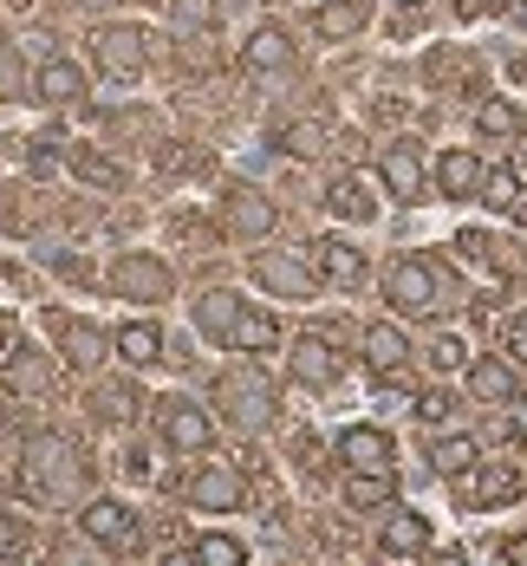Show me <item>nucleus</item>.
Here are the masks:
<instances>
[{
  "mask_svg": "<svg viewBox=\"0 0 527 566\" xmlns=\"http://www.w3.org/2000/svg\"><path fill=\"white\" fill-rule=\"evenodd\" d=\"M222 222H229V234H241V241H261V234H274V222H281V209L261 196V189H247V182H234L229 196H222Z\"/></svg>",
  "mask_w": 527,
  "mask_h": 566,
  "instance_id": "10",
  "label": "nucleus"
},
{
  "mask_svg": "<svg viewBox=\"0 0 527 566\" xmlns=\"http://www.w3.org/2000/svg\"><path fill=\"white\" fill-rule=\"evenodd\" d=\"M436 189H443L450 202H468V196H482V189H488V170H482V157H475V150H443V164H436Z\"/></svg>",
  "mask_w": 527,
  "mask_h": 566,
  "instance_id": "16",
  "label": "nucleus"
},
{
  "mask_svg": "<svg viewBox=\"0 0 527 566\" xmlns=\"http://www.w3.org/2000/svg\"><path fill=\"white\" fill-rule=\"evenodd\" d=\"M215 403H222V417H229L234 430H247V437L274 423V385H267L254 365L222 371V378H215Z\"/></svg>",
  "mask_w": 527,
  "mask_h": 566,
  "instance_id": "3",
  "label": "nucleus"
},
{
  "mask_svg": "<svg viewBox=\"0 0 527 566\" xmlns=\"http://www.w3.org/2000/svg\"><path fill=\"white\" fill-rule=\"evenodd\" d=\"M98 72L117 78V85L144 78V33H137V27H105V33H98Z\"/></svg>",
  "mask_w": 527,
  "mask_h": 566,
  "instance_id": "12",
  "label": "nucleus"
},
{
  "mask_svg": "<svg viewBox=\"0 0 527 566\" xmlns=\"http://www.w3.org/2000/svg\"><path fill=\"white\" fill-rule=\"evenodd\" d=\"M475 462H482V443H475V437H463V430L430 443V469H436V475H463V469H475Z\"/></svg>",
  "mask_w": 527,
  "mask_h": 566,
  "instance_id": "25",
  "label": "nucleus"
},
{
  "mask_svg": "<svg viewBox=\"0 0 527 566\" xmlns=\"http://www.w3.org/2000/svg\"><path fill=\"white\" fill-rule=\"evenodd\" d=\"M287 365H293V378H299V385H313V391H333V385H339V358H333V345L319 339V333L293 339Z\"/></svg>",
  "mask_w": 527,
  "mask_h": 566,
  "instance_id": "15",
  "label": "nucleus"
},
{
  "mask_svg": "<svg viewBox=\"0 0 527 566\" xmlns=\"http://www.w3.org/2000/svg\"><path fill=\"white\" fill-rule=\"evenodd\" d=\"M515 196H521V176H515V170H495V176H488V202H495L502 216H508V202H515Z\"/></svg>",
  "mask_w": 527,
  "mask_h": 566,
  "instance_id": "37",
  "label": "nucleus"
},
{
  "mask_svg": "<svg viewBox=\"0 0 527 566\" xmlns=\"http://www.w3.org/2000/svg\"><path fill=\"white\" fill-rule=\"evenodd\" d=\"M157 7H164V20L176 33H209L222 20V0H157Z\"/></svg>",
  "mask_w": 527,
  "mask_h": 566,
  "instance_id": "26",
  "label": "nucleus"
},
{
  "mask_svg": "<svg viewBox=\"0 0 527 566\" xmlns=\"http://www.w3.org/2000/svg\"><path fill=\"white\" fill-rule=\"evenodd\" d=\"M33 554V521L27 514H0V560H27Z\"/></svg>",
  "mask_w": 527,
  "mask_h": 566,
  "instance_id": "31",
  "label": "nucleus"
},
{
  "mask_svg": "<svg viewBox=\"0 0 527 566\" xmlns=\"http://www.w3.org/2000/svg\"><path fill=\"white\" fill-rule=\"evenodd\" d=\"M468 391L482 397V403H515L521 397V371L502 365V358H475L468 365Z\"/></svg>",
  "mask_w": 527,
  "mask_h": 566,
  "instance_id": "20",
  "label": "nucleus"
},
{
  "mask_svg": "<svg viewBox=\"0 0 527 566\" xmlns=\"http://www.w3.org/2000/svg\"><path fill=\"white\" fill-rule=\"evenodd\" d=\"M98 333H92V326H65V365H72V371H85V365H98Z\"/></svg>",
  "mask_w": 527,
  "mask_h": 566,
  "instance_id": "34",
  "label": "nucleus"
},
{
  "mask_svg": "<svg viewBox=\"0 0 527 566\" xmlns=\"http://www.w3.org/2000/svg\"><path fill=\"white\" fill-rule=\"evenodd\" d=\"M358 27H365V7H358V0H326V7L313 13V33H319V40H351Z\"/></svg>",
  "mask_w": 527,
  "mask_h": 566,
  "instance_id": "27",
  "label": "nucleus"
},
{
  "mask_svg": "<svg viewBox=\"0 0 527 566\" xmlns=\"http://www.w3.org/2000/svg\"><path fill=\"white\" fill-rule=\"evenodd\" d=\"M384 300H391L404 319H430V313L443 306V281H436V268H430V261H417V254H410V261H398V268L384 274Z\"/></svg>",
  "mask_w": 527,
  "mask_h": 566,
  "instance_id": "4",
  "label": "nucleus"
},
{
  "mask_svg": "<svg viewBox=\"0 0 527 566\" xmlns=\"http://www.w3.org/2000/svg\"><path fill=\"white\" fill-rule=\"evenodd\" d=\"M430 547V521L417 509H398L384 521V534H378V554H391V560H404V554H423Z\"/></svg>",
  "mask_w": 527,
  "mask_h": 566,
  "instance_id": "21",
  "label": "nucleus"
},
{
  "mask_svg": "<svg viewBox=\"0 0 527 566\" xmlns=\"http://www.w3.org/2000/svg\"><path fill=\"white\" fill-rule=\"evenodd\" d=\"M384 502H391V475H371V469L346 475V509H384Z\"/></svg>",
  "mask_w": 527,
  "mask_h": 566,
  "instance_id": "28",
  "label": "nucleus"
},
{
  "mask_svg": "<svg viewBox=\"0 0 527 566\" xmlns=\"http://www.w3.org/2000/svg\"><path fill=\"white\" fill-rule=\"evenodd\" d=\"M326 209L346 216V222H371V216H378L371 182H365V176H333V182H326Z\"/></svg>",
  "mask_w": 527,
  "mask_h": 566,
  "instance_id": "23",
  "label": "nucleus"
},
{
  "mask_svg": "<svg viewBox=\"0 0 527 566\" xmlns=\"http://www.w3.org/2000/svg\"><path fill=\"white\" fill-rule=\"evenodd\" d=\"M124 475H137V482H144V475H150V455L137 450V443H130V450H124Z\"/></svg>",
  "mask_w": 527,
  "mask_h": 566,
  "instance_id": "41",
  "label": "nucleus"
},
{
  "mask_svg": "<svg viewBox=\"0 0 527 566\" xmlns=\"http://www.w3.org/2000/svg\"><path fill=\"white\" fill-rule=\"evenodd\" d=\"M410 358V339L404 326H391V319H378V326H365V365L371 371H398Z\"/></svg>",
  "mask_w": 527,
  "mask_h": 566,
  "instance_id": "24",
  "label": "nucleus"
},
{
  "mask_svg": "<svg viewBox=\"0 0 527 566\" xmlns=\"http://www.w3.org/2000/svg\"><path fill=\"white\" fill-rule=\"evenodd\" d=\"M78 527L98 541V547H112V554H137V514L124 509V502H112V495H98V502H85V514H78Z\"/></svg>",
  "mask_w": 527,
  "mask_h": 566,
  "instance_id": "7",
  "label": "nucleus"
},
{
  "mask_svg": "<svg viewBox=\"0 0 527 566\" xmlns=\"http://www.w3.org/2000/svg\"><path fill=\"white\" fill-rule=\"evenodd\" d=\"M65 170L78 176V182H98V189H117V182H124V170H117L112 157H98V150H72Z\"/></svg>",
  "mask_w": 527,
  "mask_h": 566,
  "instance_id": "29",
  "label": "nucleus"
},
{
  "mask_svg": "<svg viewBox=\"0 0 527 566\" xmlns=\"http://www.w3.org/2000/svg\"><path fill=\"white\" fill-rule=\"evenodd\" d=\"M72 7H85V13H105V7H117V0H72Z\"/></svg>",
  "mask_w": 527,
  "mask_h": 566,
  "instance_id": "44",
  "label": "nucleus"
},
{
  "mask_svg": "<svg viewBox=\"0 0 527 566\" xmlns=\"http://www.w3.org/2000/svg\"><path fill=\"white\" fill-rule=\"evenodd\" d=\"M475 130H482V137H521V112H515L508 98H488V105L475 112Z\"/></svg>",
  "mask_w": 527,
  "mask_h": 566,
  "instance_id": "30",
  "label": "nucleus"
},
{
  "mask_svg": "<svg viewBox=\"0 0 527 566\" xmlns=\"http://www.w3.org/2000/svg\"><path fill=\"white\" fill-rule=\"evenodd\" d=\"M33 92H40L46 105H72V98H85V72H78L72 59H46V65L33 72Z\"/></svg>",
  "mask_w": 527,
  "mask_h": 566,
  "instance_id": "22",
  "label": "nucleus"
},
{
  "mask_svg": "<svg viewBox=\"0 0 527 566\" xmlns=\"http://www.w3.org/2000/svg\"><path fill=\"white\" fill-rule=\"evenodd\" d=\"M254 281L281 300H313L319 293V268L299 261V254H254Z\"/></svg>",
  "mask_w": 527,
  "mask_h": 566,
  "instance_id": "9",
  "label": "nucleus"
},
{
  "mask_svg": "<svg viewBox=\"0 0 527 566\" xmlns=\"http://www.w3.org/2000/svg\"><path fill=\"white\" fill-rule=\"evenodd\" d=\"M417 417H423V423H443V417H450V397H443V391H423V397H417Z\"/></svg>",
  "mask_w": 527,
  "mask_h": 566,
  "instance_id": "40",
  "label": "nucleus"
},
{
  "mask_svg": "<svg viewBox=\"0 0 527 566\" xmlns=\"http://www.w3.org/2000/svg\"><path fill=\"white\" fill-rule=\"evenodd\" d=\"M456 13H463V20H475V13H482V0H456Z\"/></svg>",
  "mask_w": 527,
  "mask_h": 566,
  "instance_id": "45",
  "label": "nucleus"
},
{
  "mask_svg": "<svg viewBox=\"0 0 527 566\" xmlns=\"http://www.w3.org/2000/svg\"><path fill=\"white\" fill-rule=\"evenodd\" d=\"M112 286L124 293V300H150V306H157V300H170L176 281H170V268H164L157 254H124V261L112 268Z\"/></svg>",
  "mask_w": 527,
  "mask_h": 566,
  "instance_id": "11",
  "label": "nucleus"
},
{
  "mask_svg": "<svg viewBox=\"0 0 527 566\" xmlns=\"http://www.w3.org/2000/svg\"><path fill=\"white\" fill-rule=\"evenodd\" d=\"M339 462H346V469H371V475H391V469H398V450H391L384 430L351 423L346 437H339Z\"/></svg>",
  "mask_w": 527,
  "mask_h": 566,
  "instance_id": "13",
  "label": "nucleus"
},
{
  "mask_svg": "<svg viewBox=\"0 0 527 566\" xmlns=\"http://www.w3.org/2000/svg\"><path fill=\"white\" fill-rule=\"evenodd\" d=\"M456 248H463V254H468V261H475V268H502V261H495L502 248H495L488 234H475V228H468V234H463V241H456Z\"/></svg>",
  "mask_w": 527,
  "mask_h": 566,
  "instance_id": "38",
  "label": "nucleus"
},
{
  "mask_svg": "<svg viewBox=\"0 0 527 566\" xmlns=\"http://www.w3.org/2000/svg\"><path fill=\"white\" fill-rule=\"evenodd\" d=\"M391 27H398V33H417V27H423V7H398V20H391Z\"/></svg>",
  "mask_w": 527,
  "mask_h": 566,
  "instance_id": "42",
  "label": "nucleus"
},
{
  "mask_svg": "<svg viewBox=\"0 0 527 566\" xmlns=\"http://www.w3.org/2000/svg\"><path fill=\"white\" fill-rule=\"evenodd\" d=\"M78 482H85V455L72 450L59 430L27 437V450H20V489H27V502H72Z\"/></svg>",
  "mask_w": 527,
  "mask_h": 566,
  "instance_id": "2",
  "label": "nucleus"
},
{
  "mask_svg": "<svg viewBox=\"0 0 527 566\" xmlns=\"http://www.w3.org/2000/svg\"><path fill=\"white\" fill-rule=\"evenodd\" d=\"M306 254H313L319 281H333V286H358V281H365V254L346 248V241H333V234H326V241H313Z\"/></svg>",
  "mask_w": 527,
  "mask_h": 566,
  "instance_id": "18",
  "label": "nucleus"
},
{
  "mask_svg": "<svg viewBox=\"0 0 527 566\" xmlns=\"http://www.w3.org/2000/svg\"><path fill=\"white\" fill-rule=\"evenodd\" d=\"M508 216H515V222L527 228V189H521V196H515V202H508Z\"/></svg>",
  "mask_w": 527,
  "mask_h": 566,
  "instance_id": "43",
  "label": "nucleus"
},
{
  "mask_svg": "<svg viewBox=\"0 0 527 566\" xmlns=\"http://www.w3.org/2000/svg\"><path fill=\"white\" fill-rule=\"evenodd\" d=\"M189 509H202V514H234L241 509V495H247V482H241V469L234 462H209V469H196L189 475Z\"/></svg>",
  "mask_w": 527,
  "mask_h": 566,
  "instance_id": "6",
  "label": "nucleus"
},
{
  "mask_svg": "<svg viewBox=\"0 0 527 566\" xmlns=\"http://www.w3.org/2000/svg\"><path fill=\"white\" fill-rule=\"evenodd\" d=\"M281 144H287V157H319L326 150V124H313V117H299L281 130Z\"/></svg>",
  "mask_w": 527,
  "mask_h": 566,
  "instance_id": "33",
  "label": "nucleus"
},
{
  "mask_svg": "<svg viewBox=\"0 0 527 566\" xmlns=\"http://www.w3.org/2000/svg\"><path fill=\"white\" fill-rule=\"evenodd\" d=\"M92 403H98V417H130V410H137V391H130V385H98Z\"/></svg>",
  "mask_w": 527,
  "mask_h": 566,
  "instance_id": "35",
  "label": "nucleus"
},
{
  "mask_svg": "<svg viewBox=\"0 0 527 566\" xmlns=\"http://www.w3.org/2000/svg\"><path fill=\"white\" fill-rule=\"evenodd\" d=\"M241 65H247V72H261V78H267V72H287V65H293L287 27H254V33H247V46H241Z\"/></svg>",
  "mask_w": 527,
  "mask_h": 566,
  "instance_id": "17",
  "label": "nucleus"
},
{
  "mask_svg": "<svg viewBox=\"0 0 527 566\" xmlns=\"http://www.w3.org/2000/svg\"><path fill=\"white\" fill-rule=\"evenodd\" d=\"M196 326H202L215 345H229V352H274V345H281L274 313L247 306V300H241V293H229V286L202 293V306H196Z\"/></svg>",
  "mask_w": 527,
  "mask_h": 566,
  "instance_id": "1",
  "label": "nucleus"
},
{
  "mask_svg": "<svg viewBox=\"0 0 527 566\" xmlns=\"http://www.w3.org/2000/svg\"><path fill=\"white\" fill-rule=\"evenodd\" d=\"M502 345H508V358H515V365H527V306L502 326Z\"/></svg>",
  "mask_w": 527,
  "mask_h": 566,
  "instance_id": "39",
  "label": "nucleus"
},
{
  "mask_svg": "<svg viewBox=\"0 0 527 566\" xmlns=\"http://www.w3.org/2000/svg\"><path fill=\"white\" fill-rule=\"evenodd\" d=\"M157 437L182 455H202L215 443V423H209V410H202L196 397L176 391V397H157Z\"/></svg>",
  "mask_w": 527,
  "mask_h": 566,
  "instance_id": "5",
  "label": "nucleus"
},
{
  "mask_svg": "<svg viewBox=\"0 0 527 566\" xmlns=\"http://www.w3.org/2000/svg\"><path fill=\"white\" fill-rule=\"evenodd\" d=\"M463 358H468V352H463L456 333H436V339H430V365H436V371H456Z\"/></svg>",
  "mask_w": 527,
  "mask_h": 566,
  "instance_id": "36",
  "label": "nucleus"
},
{
  "mask_svg": "<svg viewBox=\"0 0 527 566\" xmlns=\"http://www.w3.org/2000/svg\"><path fill=\"white\" fill-rule=\"evenodd\" d=\"M515 176H521V182H527V144H521V150H515Z\"/></svg>",
  "mask_w": 527,
  "mask_h": 566,
  "instance_id": "46",
  "label": "nucleus"
},
{
  "mask_svg": "<svg viewBox=\"0 0 527 566\" xmlns=\"http://www.w3.org/2000/svg\"><path fill=\"white\" fill-rule=\"evenodd\" d=\"M112 352L130 365V371H144V365H164V333H157L150 319H130V326H117V333H112Z\"/></svg>",
  "mask_w": 527,
  "mask_h": 566,
  "instance_id": "19",
  "label": "nucleus"
},
{
  "mask_svg": "<svg viewBox=\"0 0 527 566\" xmlns=\"http://www.w3.org/2000/svg\"><path fill=\"white\" fill-rule=\"evenodd\" d=\"M189 554H196V560H209V566H241V560H247V547H241L234 534H202Z\"/></svg>",
  "mask_w": 527,
  "mask_h": 566,
  "instance_id": "32",
  "label": "nucleus"
},
{
  "mask_svg": "<svg viewBox=\"0 0 527 566\" xmlns=\"http://www.w3.org/2000/svg\"><path fill=\"white\" fill-rule=\"evenodd\" d=\"M378 170H384V189H391L398 202H417V196H423V144H417V137H398Z\"/></svg>",
  "mask_w": 527,
  "mask_h": 566,
  "instance_id": "14",
  "label": "nucleus"
},
{
  "mask_svg": "<svg viewBox=\"0 0 527 566\" xmlns=\"http://www.w3.org/2000/svg\"><path fill=\"white\" fill-rule=\"evenodd\" d=\"M456 495H463V509H502L521 495V469L515 462H475V469H463Z\"/></svg>",
  "mask_w": 527,
  "mask_h": 566,
  "instance_id": "8",
  "label": "nucleus"
}]
</instances>
